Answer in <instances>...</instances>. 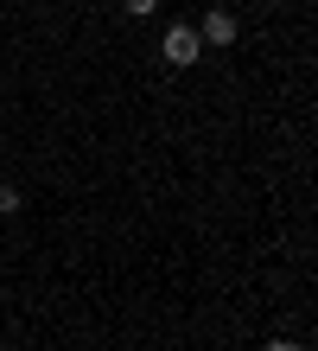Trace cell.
I'll return each instance as SVG.
<instances>
[{"label":"cell","mask_w":318,"mask_h":351,"mask_svg":"<svg viewBox=\"0 0 318 351\" xmlns=\"http://www.w3.org/2000/svg\"><path fill=\"white\" fill-rule=\"evenodd\" d=\"M159 58L172 71H191L204 58V38H198V26H165V38H159Z\"/></svg>","instance_id":"cell-1"},{"label":"cell","mask_w":318,"mask_h":351,"mask_svg":"<svg viewBox=\"0 0 318 351\" xmlns=\"http://www.w3.org/2000/svg\"><path fill=\"white\" fill-rule=\"evenodd\" d=\"M198 38H204V51H229V45H236V13H229V7H210L198 19Z\"/></svg>","instance_id":"cell-2"},{"label":"cell","mask_w":318,"mask_h":351,"mask_svg":"<svg viewBox=\"0 0 318 351\" xmlns=\"http://www.w3.org/2000/svg\"><path fill=\"white\" fill-rule=\"evenodd\" d=\"M19 204H26V192H19V185H13V179H0V217H13V211H19Z\"/></svg>","instance_id":"cell-3"},{"label":"cell","mask_w":318,"mask_h":351,"mask_svg":"<svg viewBox=\"0 0 318 351\" xmlns=\"http://www.w3.org/2000/svg\"><path fill=\"white\" fill-rule=\"evenodd\" d=\"M127 7V19H146V13H159V0H121Z\"/></svg>","instance_id":"cell-4"},{"label":"cell","mask_w":318,"mask_h":351,"mask_svg":"<svg viewBox=\"0 0 318 351\" xmlns=\"http://www.w3.org/2000/svg\"><path fill=\"white\" fill-rule=\"evenodd\" d=\"M267 351H306V345H300V339H274Z\"/></svg>","instance_id":"cell-5"}]
</instances>
